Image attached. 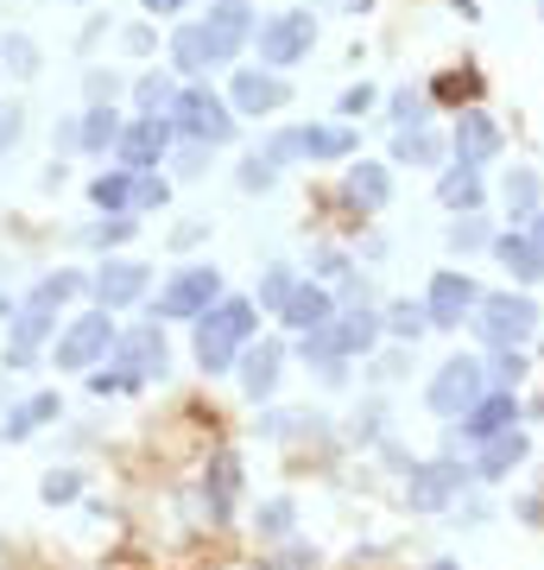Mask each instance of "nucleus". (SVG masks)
Instances as JSON below:
<instances>
[{
    "label": "nucleus",
    "mask_w": 544,
    "mask_h": 570,
    "mask_svg": "<svg viewBox=\"0 0 544 570\" xmlns=\"http://www.w3.org/2000/svg\"><path fill=\"white\" fill-rule=\"evenodd\" d=\"M259 13L254 0H234V7H209V20H190V26L171 32V70L178 77H209V70H229L241 45L254 39Z\"/></svg>",
    "instance_id": "f257e3e1"
},
{
    "label": "nucleus",
    "mask_w": 544,
    "mask_h": 570,
    "mask_svg": "<svg viewBox=\"0 0 544 570\" xmlns=\"http://www.w3.org/2000/svg\"><path fill=\"white\" fill-rule=\"evenodd\" d=\"M259 330V305L254 298H215L203 317H197V368L203 374H229L241 362V349L254 342Z\"/></svg>",
    "instance_id": "f03ea898"
},
{
    "label": "nucleus",
    "mask_w": 544,
    "mask_h": 570,
    "mask_svg": "<svg viewBox=\"0 0 544 570\" xmlns=\"http://www.w3.org/2000/svg\"><path fill=\"white\" fill-rule=\"evenodd\" d=\"M468 330L481 349H525V342L544 330V311L525 285H507V292H481V305L468 317Z\"/></svg>",
    "instance_id": "7ed1b4c3"
},
{
    "label": "nucleus",
    "mask_w": 544,
    "mask_h": 570,
    "mask_svg": "<svg viewBox=\"0 0 544 570\" xmlns=\"http://www.w3.org/2000/svg\"><path fill=\"white\" fill-rule=\"evenodd\" d=\"M82 292V273H45V279L26 292V305L13 311V337H7V362H32V349L52 337L57 311Z\"/></svg>",
    "instance_id": "20e7f679"
},
{
    "label": "nucleus",
    "mask_w": 544,
    "mask_h": 570,
    "mask_svg": "<svg viewBox=\"0 0 544 570\" xmlns=\"http://www.w3.org/2000/svg\"><path fill=\"white\" fill-rule=\"evenodd\" d=\"M468 489H475V463L443 450L431 463H412V475H406V507L412 514H449Z\"/></svg>",
    "instance_id": "39448f33"
},
{
    "label": "nucleus",
    "mask_w": 544,
    "mask_h": 570,
    "mask_svg": "<svg viewBox=\"0 0 544 570\" xmlns=\"http://www.w3.org/2000/svg\"><path fill=\"white\" fill-rule=\"evenodd\" d=\"M171 121H178V140H203V146H229L241 121H234V108L209 89L203 77H190L178 89V102H171Z\"/></svg>",
    "instance_id": "423d86ee"
},
{
    "label": "nucleus",
    "mask_w": 544,
    "mask_h": 570,
    "mask_svg": "<svg viewBox=\"0 0 544 570\" xmlns=\"http://www.w3.org/2000/svg\"><path fill=\"white\" fill-rule=\"evenodd\" d=\"M488 387H493V381H488V362H481V355H449V362L424 381V406L456 425V418H463Z\"/></svg>",
    "instance_id": "0eeeda50"
},
{
    "label": "nucleus",
    "mask_w": 544,
    "mask_h": 570,
    "mask_svg": "<svg viewBox=\"0 0 544 570\" xmlns=\"http://www.w3.org/2000/svg\"><path fill=\"white\" fill-rule=\"evenodd\" d=\"M114 342H121V330H114V311L108 305H96V311H82L64 324V337H57L52 362L64 368V374H82V368H96L114 355Z\"/></svg>",
    "instance_id": "6e6552de"
},
{
    "label": "nucleus",
    "mask_w": 544,
    "mask_h": 570,
    "mask_svg": "<svg viewBox=\"0 0 544 570\" xmlns=\"http://www.w3.org/2000/svg\"><path fill=\"white\" fill-rule=\"evenodd\" d=\"M317 45V20L304 7H291V13H273V20H259L254 26V52L266 70H291V64H304Z\"/></svg>",
    "instance_id": "1a4fd4ad"
},
{
    "label": "nucleus",
    "mask_w": 544,
    "mask_h": 570,
    "mask_svg": "<svg viewBox=\"0 0 544 570\" xmlns=\"http://www.w3.org/2000/svg\"><path fill=\"white\" fill-rule=\"evenodd\" d=\"M215 298H222V273L215 266H178L171 279L158 285L153 317H165V324H197Z\"/></svg>",
    "instance_id": "9d476101"
},
{
    "label": "nucleus",
    "mask_w": 544,
    "mask_h": 570,
    "mask_svg": "<svg viewBox=\"0 0 544 570\" xmlns=\"http://www.w3.org/2000/svg\"><path fill=\"white\" fill-rule=\"evenodd\" d=\"M525 418V406H519V393L513 387H488L475 406H468L456 425H449V438H443V450L449 457H463V443H488V438H500L507 425H519Z\"/></svg>",
    "instance_id": "9b49d317"
},
{
    "label": "nucleus",
    "mask_w": 544,
    "mask_h": 570,
    "mask_svg": "<svg viewBox=\"0 0 544 570\" xmlns=\"http://www.w3.org/2000/svg\"><path fill=\"white\" fill-rule=\"evenodd\" d=\"M449 153H456V165H493V158L507 153V128L493 121L488 108H456V128H449Z\"/></svg>",
    "instance_id": "f8f14e48"
},
{
    "label": "nucleus",
    "mask_w": 544,
    "mask_h": 570,
    "mask_svg": "<svg viewBox=\"0 0 544 570\" xmlns=\"http://www.w3.org/2000/svg\"><path fill=\"white\" fill-rule=\"evenodd\" d=\"M424 305H431V330H463L468 317H475V305H481V285H475V273H456V266H443V273H431V292H424Z\"/></svg>",
    "instance_id": "ddd939ff"
},
{
    "label": "nucleus",
    "mask_w": 544,
    "mask_h": 570,
    "mask_svg": "<svg viewBox=\"0 0 544 570\" xmlns=\"http://www.w3.org/2000/svg\"><path fill=\"white\" fill-rule=\"evenodd\" d=\"M121 165H133V172H158V158L178 153V121L171 114H140V121H127L121 128Z\"/></svg>",
    "instance_id": "4468645a"
},
{
    "label": "nucleus",
    "mask_w": 544,
    "mask_h": 570,
    "mask_svg": "<svg viewBox=\"0 0 544 570\" xmlns=\"http://www.w3.org/2000/svg\"><path fill=\"white\" fill-rule=\"evenodd\" d=\"M323 337H330V349L348 355V362H355V355H374L380 337H387V311H374V305H342Z\"/></svg>",
    "instance_id": "2eb2a0df"
},
{
    "label": "nucleus",
    "mask_w": 544,
    "mask_h": 570,
    "mask_svg": "<svg viewBox=\"0 0 544 570\" xmlns=\"http://www.w3.org/2000/svg\"><path fill=\"white\" fill-rule=\"evenodd\" d=\"M234 374H241V393L266 406V399L279 393V381H286V342H279V337L247 342V349H241V362H234Z\"/></svg>",
    "instance_id": "dca6fc26"
},
{
    "label": "nucleus",
    "mask_w": 544,
    "mask_h": 570,
    "mask_svg": "<svg viewBox=\"0 0 544 570\" xmlns=\"http://www.w3.org/2000/svg\"><path fill=\"white\" fill-rule=\"evenodd\" d=\"M114 362L127 368L133 381H165V374H171V349H165V337H158V317L140 324V330H121Z\"/></svg>",
    "instance_id": "f3484780"
},
{
    "label": "nucleus",
    "mask_w": 544,
    "mask_h": 570,
    "mask_svg": "<svg viewBox=\"0 0 544 570\" xmlns=\"http://www.w3.org/2000/svg\"><path fill=\"white\" fill-rule=\"evenodd\" d=\"M342 311V298L330 292L323 279H298L286 298V311H279V324H286L291 337H311V330H330V317Z\"/></svg>",
    "instance_id": "a211bd4d"
},
{
    "label": "nucleus",
    "mask_w": 544,
    "mask_h": 570,
    "mask_svg": "<svg viewBox=\"0 0 544 570\" xmlns=\"http://www.w3.org/2000/svg\"><path fill=\"white\" fill-rule=\"evenodd\" d=\"M146 285H153V266H140V260H108L102 273L89 279V292H96V305L121 311V305H140V298H146Z\"/></svg>",
    "instance_id": "6ab92c4d"
},
{
    "label": "nucleus",
    "mask_w": 544,
    "mask_h": 570,
    "mask_svg": "<svg viewBox=\"0 0 544 570\" xmlns=\"http://www.w3.org/2000/svg\"><path fill=\"white\" fill-rule=\"evenodd\" d=\"M286 102H291V83L279 70H234V114L259 121V114H273Z\"/></svg>",
    "instance_id": "aec40b11"
},
{
    "label": "nucleus",
    "mask_w": 544,
    "mask_h": 570,
    "mask_svg": "<svg viewBox=\"0 0 544 570\" xmlns=\"http://www.w3.org/2000/svg\"><path fill=\"white\" fill-rule=\"evenodd\" d=\"M525 457H532V438L519 425H507L500 438L475 443V482H507L513 469H525Z\"/></svg>",
    "instance_id": "412c9836"
},
{
    "label": "nucleus",
    "mask_w": 544,
    "mask_h": 570,
    "mask_svg": "<svg viewBox=\"0 0 544 570\" xmlns=\"http://www.w3.org/2000/svg\"><path fill=\"white\" fill-rule=\"evenodd\" d=\"M488 254L500 260V273H507L513 285H525V292H532V285L544 279V254L532 248V234H525V229H500V234H493V248H488Z\"/></svg>",
    "instance_id": "4be33fe9"
},
{
    "label": "nucleus",
    "mask_w": 544,
    "mask_h": 570,
    "mask_svg": "<svg viewBox=\"0 0 544 570\" xmlns=\"http://www.w3.org/2000/svg\"><path fill=\"white\" fill-rule=\"evenodd\" d=\"M342 204L362 209V216L387 209V204H392V172L380 165V158H362V165H348V178H342Z\"/></svg>",
    "instance_id": "5701e85b"
},
{
    "label": "nucleus",
    "mask_w": 544,
    "mask_h": 570,
    "mask_svg": "<svg viewBox=\"0 0 544 570\" xmlns=\"http://www.w3.org/2000/svg\"><path fill=\"white\" fill-rule=\"evenodd\" d=\"M291 140H298V158H317V165H336V158H348L355 146H362V133H355V121H323V128H291Z\"/></svg>",
    "instance_id": "b1692460"
},
{
    "label": "nucleus",
    "mask_w": 544,
    "mask_h": 570,
    "mask_svg": "<svg viewBox=\"0 0 544 570\" xmlns=\"http://www.w3.org/2000/svg\"><path fill=\"white\" fill-rule=\"evenodd\" d=\"M443 158H449V133H437L431 121H424V128H392V165L437 172Z\"/></svg>",
    "instance_id": "393cba45"
},
{
    "label": "nucleus",
    "mask_w": 544,
    "mask_h": 570,
    "mask_svg": "<svg viewBox=\"0 0 544 570\" xmlns=\"http://www.w3.org/2000/svg\"><path fill=\"white\" fill-rule=\"evenodd\" d=\"M500 209H507V222H513V229H525V222H532V209H544V172L513 165V172L500 178Z\"/></svg>",
    "instance_id": "a878e982"
},
{
    "label": "nucleus",
    "mask_w": 544,
    "mask_h": 570,
    "mask_svg": "<svg viewBox=\"0 0 544 570\" xmlns=\"http://www.w3.org/2000/svg\"><path fill=\"white\" fill-rule=\"evenodd\" d=\"M481 96H488V77H481V64H456V70L431 77V102H443V108H475Z\"/></svg>",
    "instance_id": "bb28decb"
},
{
    "label": "nucleus",
    "mask_w": 544,
    "mask_h": 570,
    "mask_svg": "<svg viewBox=\"0 0 544 570\" xmlns=\"http://www.w3.org/2000/svg\"><path fill=\"white\" fill-rule=\"evenodd\" d=\"M121 114H114V102H96L89 114H77V153H114L121 146Z\"/></svg>",
    "instance_id": "cd10ccee"
},
{
    "label": "nucleus",
    "mask_w": 544,
    "mask_h": 570,
    "mask_svg": "<svg viewBox=\"0 0 544 570\" xmlns=\"http://www.w3.org/2000/svg\"><path fill=\"white\" fill-rule=\"evenodd\" d=\"M437 204L456 209V216H463V209H481V204H488V184H481V172H475V165H449V172L437 178Z\"/></svg>",
    "instance_id": "c85d7f7f"
},
{
    "label": "nucleus",
    "mask_w": 544,
    "mask_h": 570,
    "mask_svg": "<svg viewBox=\"0 0 544 570\" xmlns=\"http://www.w3.org/2000/svg\"><path fill=\"white\" fill-rule=\"evenodd\" d=\"M234 489H241V463H234V450H215V457H209V475H203L209 519H229V507H234Z\"/></svg>",
    "instance_id": "c756f323"
},
{
    "label": "nucleus",
    "mask_w": 544,
    "mask_h": 570,
    "mask_svg": "<svg viewBox=\"0 0 544 570\" xmlns=\"http://www.w3.org/2000/svg\"><path fill=\"white\" fill-rule=\"evenodd\" d=\"M493 234H500V229H493L481 209H463V216H456V222L443 229V248L468 260V254H488V248H493Z\"/></svg>",
    "instance_id": "7c9ffc66"
},
{
    "label": "nucleus",
    "mask_w": 544,
    "mask_h": 570,
    "mask_svg": "<svg viewBox=\"0 0 544 570\" xmlns=\"http://www.w3.org/2000/svg\"><path fill=\"white\" fill-rule=\"evenodd\" d=\"M387 337L418 349V337H431V305H424V298H392L387 305Z\"/></svg>",
    "instance_id": "2f4dec72"
},
{
    "label": "nucleus",
    "mask_w": 544,
    "mask_h": 570,
    "mask_svg": "<svg viewBox=\"0 0 544 570\" xmlns=\"http://www.w3.org/2000/svg\"><path fill=\"white\" fill-rule=\"evenodd\" d=\"M431 121V89H412V83H399L387 96V128H424Z\"/></svg>",
    "instance_id": "473e14b6"
},
{
    "label": "nucleus",
    "mask_w": 544,
    "mask_h": 570,
    "mask_svg": "<svg viewBox=\"0 0 544 570\" xmlns=\"http://www.w3.org/2000/svg\"><path fill=\"white\" fill-rule=\"evenodd\" d=\"M57 418V393H32V399H20L13 413H7V438H32L38 425H52Z\"/></svg>",
    "instance_id": "72a5a7b5"
},
{
    "label": "nucleus",
    "mask_w": 544,
    "mask_h": 570,
    "mask_svg": "<svg viewBox=\"0 0 544 570\" xmlns=\"http://www.w3.org/2000/svg\"><path fill=\"white\" fill-rule=\"evenodd\" d=\"M89 197H96V209H108V216H114V209H133V165L127 172H102V178L89 184Z\"/></svg>",
    "instance_id": "f704fd0d"
},
{
    "label": "nucleus",
    "mask_w": 544,
    "mask_h": 570,
    "mask_svg": "<svg viewBox=\"0 0 544 570\" xmlns=\"http://www.w3.org/2000/svg\"><path fill=\"white\" fill-rule=\"evenodd\" d=\"M291 285H298V273H291V266H266V273H259V292H254V305H259V311H286Z\"/></svg>",
    "instance_id": "c9c22d12"
},
{
    "label": "nucleus",
    "mask_w": 544,
    "mask_h": 570,
    "mask_svg": "<svg viewBox=\"0 0 544 570\" xmlns=\"http://www.w3.org/2000/svg\"><path fill=\"white\" fill-rule=\"evenodd\" d=\"M525 374H532V362H525V349H493V362H488V381L493 387H525Z\"/></svg>",
    "instance_id": "e433bc0d"
},
{
    "label": "nucleus",
    "mask_w": 544,
    "mask_h": 570,
    "mask_svg": "<svg viewBox=\"0 0 544 570\" xmlns=\"http://www.w3.org/2000/svg\"><path fill=\"white\" fill-rule=\"evenodd\" d=\"M133 234H140L133 209H114V216H108V222H96V229L82 234V241H89V248H121V241H133Z\"/></svg>",
    "instance_id": "4c0bfd02"
},
{
    "label": "nucleus",
    "mask_w": 544,
    "mask_h": 570,
    "mask_svg": "<svg viewBox=\"0 0 544 570\" xmlns=\"http://www.w3.org/2000/svg\"><path fill=\"white\" fill-rule=\"evenodd\" d=\"M140 114H171V102H178V83L171 77H140Z\"/></svg>",
    "instance_id": "58836bf2"
},
{
    "label": "nucleus",
    "mask_w": 544,
    "mask_h": 570,
    "mask_svg": "<svg viewBox=\"0 0 544 570\" xmlns=\"http://www.w3.org/2000/svg\"><path fill=\"white\" fill-rule=\"evenodd\" d=\"M234 184H241V190H273V184H279V165H273L266 153H247L241 172H234Z\"/></svg>",
    "instance_id": "ea45409f"
},
{
    "label": "nucleus",
    "mask_w": 544,
    "mask_h": 570,
    "mask_svg": "<svg viewBox=\"0 0 544 570\" xmlns=\"http://www.w3.org/2000/svg\"><path fill=\"white\" fill-rule=\"evenodd\" d=\"M291 519H298V507H291L286 494L259 501V533H266V539H286V533H291Z\"/></svg>",
    "instance_id": "a19ab883"
},
{
    "label": "nucleus",
    "mask_w": 544,
    "mask_h": 570,
    "mask_svg": "<svg viewBox=\"0 0 544 570\" xmlns=\"http://www.w3.org/2000/svg\"><path fill=\"white\" fill-rule=\"evenodd\" d=\"M374 102H380V89H374V83H348V89L336 96V114H342V121H355V114H367Z\"/></svg>",
    "instance_id": "79ce46f5"
},
{
    "label": "nucleus",
    "mask_w": 544,
    "mask_h": 570,
    "mask_svg": "<svg viewBox=\"0 0 544 570\" xmlns=\"http://www.w3.org/2000/svg\"><path fill=\"white\" fill-rule=\"evenodd\" d=\"M165 197H171V184H165V178L133 172V209H165Z\"/></svg>",
    "instance_id": "37998d69"
},
{
    "label": "nucleus",
    "mask_w": 544,
    "mask_h": 570,
    "mask_svg": "<svg viewBox=\"0 0 544 570\" xmlns=\"http://www.w3.org/2000/svg\"><path fill=\"white\" fill-rule=\"evenodd\" d=\"M311 273H317V279H323V285H330V279H348V273H355V266H348V254H342V248H317V254H311Z\"/></svg>",
    "instance_id": "c03bdc74"
},
{
    "label": "nucleus",
    "mask_w": 544,
    "mask_h": 570,
    "mask_svg": "<svg viewBox=\"0 0 544 570\" xmlns=\"http://www.w3.org/2000/svg\"><path fill=\"white\" fill-rule=\"evenodd\" d=\"M38 494H45V501H77L82 494V475H70V469H52V475H45V482H38Z\"/></svg>",
    "instance_id": "a18cd8bd"
},
{
    "label": "nucleus",
    "mask_w": 544,
    "mask_h": 570,
    "mask_svg": "<svg viewBox=\"0 0 544 570\" xmlns=\"http://www.w3.org/2000/svg\"><path fill=\"white\" fill-rule=\"evenodd\" d=\"M140 381H133L121 362H102V374H89V393H133Z\"/></svg>",
    "instance_id": "49530a36"
},
{
    "label": "nucleus",
    "mask_w": 544,
    "mask_h": 570,
    "mask_svg": "<svg viewBox=\"0 0 544 570\" xmlns=\"http://www.w3.org/2000/svg\"><path fill=\"white\" fill-rule=\"evenodd\" d=\"M7 64H13V77H32V70H38V52H32V39H20V32H13V39H7Z\"/></svg>",
    "instance_id": "de8ad7c7"
},
{
    "label": "nucleus",
    "mask_w": 544,
    "mask_h": 570,
    "mask_svg": "<svg viewBox=\"0 0 544 570\" xmlns=\"http://www.w3.org/2000/svg\"><path fill=\"white\" fill-rule=\"evenodd\" d=\"M406 368H412V342H392V355H380V362H374V381H399Z\"/></svg>",
    "instance_id": "09e8293b"
},
{
    "label": "nucleus",
    "mask_w": 544,
    "mask_h": 570,
    "mask_svg": "<svg viewBox=\"0 0 544 570\" xmlns=\"http://www.w3.org/2000/svg\"><path fill=\"white\" fill-rule=\"evenodd\" d=\"M20 133H26V108H0V153H13V146H20Z\"/></svg>",
    "instance_id": "8fccbe9b"
},
{
    "label": "nucleus",
    "mask_w": 544,
    "mask_h": 570,
    "mask_svg": "<svg viewBox=\"0 0 544 570\" xmlns=\"http://www.w3.org/2000/svg\"><path fill=\"white\" fill-rule=\"evenodd\" d=\"M209 153H215V146H203V140H184V146H178V172H184V178H203Z\"/></svg>",
    "instance_id": "3c124183"
},
{
    "label": "nucleus",
    "mask_w": 544,
    "mask_h": 570,
    "mask_svg": "<svg viewBox=\"0 0 544 570\" xmlns=\"http://www.w3.org/2000/svg\"><path fill=\"white\" fill-rule=\"evenodd\" d=\"M89 96H96V102H114V96H121V77H114V70H89Z\"/></svg>",
    "instance_id": "603ef678"
},
{
    "label": "nucleus",
    "mask_w": 544,
    "mask_h": 570,
    "mask_svg": "<svg viewBox=\"0 0 544 570\" xmlns=\"http://www.w3.org/2000/svg\"><path fill=\"white\" fill-rule=\"evenodd\" d=\"M355 443H374L380 438V406H367V413H355V431H348Z\"/></svg>",
    "instance_id": "864d4df0"
},
{
    "label": "nucleus",
    "mask_w": 544,
    "mask_h": 570,
    "mask_svg": "<svg viewBox=\"0 0 544 570\" xmlns=\"http://www.w3.org/2000/svg\"><path fill=\"white\" fill-rule=\"evenodd\" d=\"M203 234H209V222H203V216H197V222H184V229L171 234V248H197V241H203Z\"/></svg>",
    "instance_id": "5fc2aeb1"
},
{
    "label": "nucleus",
    "mask_w": 544,
    "mask_h": 570,
    "mask_svg": "<svg viewBox=\"0 0 544 570\" xmlns=\"http://www.w3.org/2000/svg\"><path fill=\"white\" fill-rule=\"evenodd\" d=\"M121 45H127V52H153V26H127Z\"/></svg>",
    "instance_id": "6e6d98bb"
},
{
    "label": "nucleus",
    "mask_w": 544,
    "mask_h": 570,
    "mask_svg": "<svg viewBox=\"0 0 544 570\" xmlns=\"http://www.w3.org/2000/svg\"><path fill=\"white\" fill-rule=\"evenodd\" d=\"M525 234H532V248L544 254V209H532V222H525Z\"/></svg>",
    "instance_id": "4d7b16f0"
},
{
    "label": "nucleus",
    "mask_w": 544,
    "mask_h": 570,
    "mask_svg": "<svg viewBox=\"0 0 544 570\" xmlns=\"http://www.w3.org/2000/svg\"><path fill=\"white\" fill-rule=\"evenodd\" d=\"M178 7H184V0H146V13H158V20H171Z\"/></svg>",
    "instance_id": "13d9d810"
},
{
    "label": "nucleus",
    "mask_w": 544,
    "mask_h": 570,
    "mask_svg": "<svg viewBox=\"0 0 544 570\" xmlns=\"http://www.w3.org/2000/svg\"><path fill=\"white\" fill-rule=\"evenodd\" d=\"M449 7H456L463 20H481V0H449Z\"/></svg>",
    "instance_id": "bf43d9fd"
},
{
    "label": "nucleus",
    "mask_w": 544,
    "mask_h": 570,
    "mask_svg": "<svg viewBox=\"0 0 544 570\" xmlns=\"http://www.w3.org/2000/svg\"><path fill=\"white\" fill-rule=\"evenodd\" d=\"M424 570H463V564H456V558H437V564H424Z\"/></svg>",
    "instance_id": "052dcab7"
},
{
    "label": "nucleus",
    "mask_w": 544,
    "mask_h": 570,
    "mask_svg": "<svg viewBox=\"0 0 544 570\" xmlns=\"http://www.w3.org/2000/svg\"><path fill=\"white\" fill-rule=\"evenodd\" d=\"M209 7H234V0H209Z\"/></svg>",
    "instance_id": "680f3d73"
},
{
    "label": "nucleus",
    "mask_w": 544,
    "mask_h": 570,
    "mask_svg": "<svg viewBox=\"0 0 544 570\" xmlns=\"http://www.w3.org/2000/svg\"><path fill=\"white\" fill-rule=\"evenodd\" d=\"M539 349H544V330H539Z\"/></svg>",
    "instance_id": "e2e57ef3"
},
{
    "label": "nucleus",
    "mask_w": 544,
    "mask_h": 570,
    "mask_svg": "<svg viewBox=\"0 0 544 570\" xmlns=\"http://www.w3.org/2000/svg\"><path fill=\"white\" fill-rule=\"evenodd\" d=\"M539 20H544V7H539Z\"/></svg>",
    "instance_id": "0e129e2a"
}]
</instances>
